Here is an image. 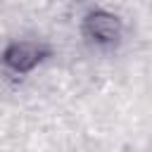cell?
<instances>
[{
    "instance_id": "obj_1",
    "label": "cell",
    "mask_w": 152,
    "mask_h": 152,
    "mask_svg": "<svg viewBox=\"0 0 152 152\" xmlns=\"http://www.w3.org/2000/svg\"><path fill=\"white\" fill-rule=\"evenodd\" d=\"M81 31L88 40H93L95 45H102V48H112L121 40L124 36V24L116 14L107 12V10H90L86 17H83V24H81Z\"/></svg>"
},
{
    "instance_id": "obj_2",
    "label": "cell",
    "mask_w": 152,
    "mask_h": 152,
    "mask_svg": "<svg viewBox=\"0 0 152 152\" xmlns=\"http://www.w3.org/2000/svg\"><path fill=\"white\" fill-rule=\"evenodd\" d=\"M48 57H50V48L48 45L36 43V40H14V43H10L5 48L2 64H5L7 71H12L17 76H24V74L33 71Z\"/></svg>"
}]
</instances>
